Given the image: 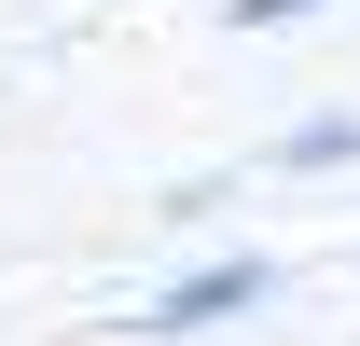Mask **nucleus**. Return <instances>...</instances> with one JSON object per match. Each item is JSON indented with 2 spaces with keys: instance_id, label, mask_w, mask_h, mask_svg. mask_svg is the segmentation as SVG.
I'll return each mask as SVG.
<instances>
[{
  "instance_id": "obj_1",
  "label": "nucleus",
  "mask_w": 360,
  "mask_h": 346,
  "mask_svg": "<svg viewBox=\"0 0 360 346\" xmlns=\"http://www.w3.org/2000/svg\"><path fill=\"white\" fill-rule=\"evenodd\" d=\"M250 291H264V263H194V277L153 305V333H208V319H236Z\"/></svg>"
},
{
  "instance_id": "obj_2",
  "label": "nucleus",
  "mask_w": 360,
  "mask_h": 346,
  "mask_svg": "<svg viewBox=\"0 0 360 346\" xmlns=\"http://www.w3.org/2000/svg\"><path fill=\"white\" fill-rule=\"evenodd\" d=\"M291 14H319V0H236V28H291Z\"/></svg>"
}]
</instances>
